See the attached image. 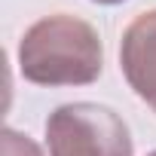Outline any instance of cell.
Returning <instances> with one entry per match:
<instances>
[{"mask_svg": "<svg viewBox=\"0 0 156 156\" xmlns=\"http://www.w3.org/2000/svg\"><path fill=\"white\" fill-rule=\"evenodd\" d=\"M19 70L28 83L58 86H89L104 70V43L98 31L70 12L37 19L19 40Z\"/></svg>", "mask_w": 156, "mask_h": 156, "instance_id": "6da1fadb", "label": "cell"}, {"mask_svg": "<svg viewBox=\"0 0 156 156\" xmlns=\"http://www.w3.org/2000/svg\"><path fill=\"white\" fill-rule=\"evenodd\" d=\"M147 156H156V150H153V153H147Z\"/></svg>", "mask_w": 156, "mask_h": 156, "instance_id": "8992f818", "label": "cell"}, {"mask_svg": "<svg viewBox=\"0 0 156 156\" xmlns=\"http://www.w3.org/2000/svg\"><path fill=\"white\" fill-rule=\"evenodd\" d=\"M49 156H135L129 122L107 104L70 101L46 116Z\"/></svg>", "mask_w": 156, "mask_h": 156, "instance_id": "7a4b0ae2", "label": "cell"}, {"mask_svg": "<svg viewBox=\"0 0 156 156\" xmlns=\"http://www.w3.org/2000/svg\"><path fill=\"white\" fill-rule=\"evenodd\" d=\"M119 70L129 89L156 113V9L141 12L122 31Z\"/></svg>", "mask_w": 156, "mask_h": 156, "instance_id": "3957f363", "label": "cell"}, {"mask_svg": "<svg viewBox=\"0 0 156 156\" xmlns=\"http://www.w3.org/2000/svg\"><path fill=\"white\" fill-rule=\"evenodd\" d=\"M0 156H43V150L31 135L6 126L3 135H0Z\"/></svg>", "mask_w": 156, "mask_h": 156, "instance_id": "277c9868", "label": "cell"}, {"mask_svg": "<svg viewBox=\"0 0 156 156\" xmlns=\"http://www.w3.org/2000/svg\"><path fill=\"white\" fill-rule=\"evenodd\" d=\"M92 3H98V6H116V3H126V0H92Z\"/></svg>", "mask_w": 156, "mask_h": 156, "instance_id": "5b68a950", "label": "cell"}]
</instances>
